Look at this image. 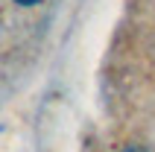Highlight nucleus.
<instances>
[{
	"label": "nucleus",
	"mask_w": 155,
	"mask_h": 152,
	"mask_svg": "<svg viewBox=\"0 0 155 152\" xmlns=\"http://www.w3.org/2000/svg\"><path fill=\"white\" fill-rule=\"evenodd\" d=\"M15 3H21V6H35V3H41V0H15Z\"/></svg>",
	"instance_id": "f257e3e1"
},
{
	"label": "nucleus",
	"mask_w": 155,
	"mask_h": 152,
	"mask_svg": "<svg viewBox=\"0 0 155 152\" xmlns=\"http://www.w3.org/2000/svg\"><path fill=\"white\" fill-rule=\"evenodd\" d=\"M123 152H147V149H140V146H129V149H123Z\"/></svg>",
	"instance_id": "f03ea898"
}]
</instances>
